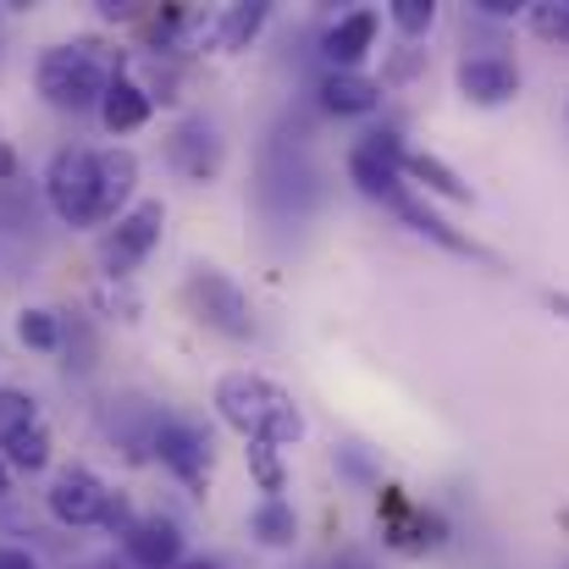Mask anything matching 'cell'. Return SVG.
Instances as JSON below:
<instances>
[{
  "mask_svg": "<svg viewBox=\"0 0 569 569\" xmlns=\"http://www.w3.org/2000/svg\"><path fill=\"white\" fill-rule=\"evenodd\" d=\"M548 310H553V316H565V321H569V293H548Z\"/></svg>",
  "mask_w": 569,
  "mask_h": 569,
  "instance_id": "f1b7e54d",
  "label": "cell"
},
{
  "mask_svg": "<svg viewBox=\"0 0 569 569\" xmlns=\"http://www.w3.org/2000/svg\"><path fill=\"white\" fill-rule=\"evenodd\" d=\"M44 199L67 227H94V150H56L44 167Z\"/></svg>",
  "mask_w": 569,
  "mask_h": 569,
  "instance_id": "5b68a950",
  "label": "cell"
},
{
  "mask_svg": "<svg viewBox=\"0 0 569 569\" xmlns=\"http://www.w3.org/2000/svg\"><path fill=\"white\" fill-rule=\"evenodd\" d=\"M139 189V156L133 150H94V227L117 221Z\"/></svg>",
  "mask_w": 569,
  "mask_h": 569,
  "instance_id": "9c48e42d",
  "label": "cell"
},
{
  "mask_svg": "<svg viewBox=\"0 0 569 569\" xmlns=\"http://www.w3.org/2000/svg\"><path fill=\"white\" fill-rule=\"evenodd\" d=\"M0 459H6V470H28V476L44 470V465H50V431H44V420H33V426L0 437Z\"/></svg>",
  "mask_w": 569,
  "mask_h": 569,
  "instance_id": "ac0fdd59",
  "label": "cell"
},
{
  "mask_svg": "<svg viewBox=\"0 0 569 569\" xmlns=\"http://www.w3.org/2000/svg\"><path fill=\"white\" fill-rule=\"evenodd\" d=\"M150 453L183 481V487H204L210 481V437L199 426H183V420H161L156 426V442Z\"/></svg>",
  "mask_w": 569,
  "mask_h": 569,
  "instance_id": "52a82bcc",
  "label": "cell"
},
{
  "mask_svg": "<svg viewBox=\"0 0 569 569\" xmlns=\"http://www.w3.org/2000/svg\"><path fill=\"white\" fill-rule=\"evenodd\" d=\"M249 470H254L260 492H271V498L288 487V476H282V459H277V448H266V442H249Z\"/></svg>",
  "mask_w": 569,
  "mask_h": 569,
  "instance_id": "d4e9b609",
  "label": "cell"
},
{
  "mask_svg": "<svg viewBox=\"0 0 569 569\" xmlns=\"http://www.w3.org/2000/svg\"><path fill=\"white\" fill-rule=\"evenodd\" d=\"M178 569H221V565H216V559H183Z\"/></svg>",
  "mask_w": 569,
  "mask_h": 569,
  "instance_id": "4dcf8cb0",
  "label": "cell"
},
{
  "mask_svg": "<svg viewBox=\"0 0 569 569\" xmlns=\"http://www.w3.org/2000/svg\"><path fill=\"white\" fill-rule=\"evenodd\" d=\"M94 111H100L106 133H139V128L150 122V111H156V94H150L144 83H133V78H122V72H117Z\"/></svg>",
  "mask_w": 569,
  "mask_h": 569,
  "instance_id": "4fadbf2b",
  "label": "cell"
},
{
  "mask_svg": "<svg viewBox=\"0 0 569 569\" xmlns=\"http://www.w3.org/2000/svg\"><path fill=\"white\" fill-rule=\"evenodd\" d=\"M526 17H531V28H537L542 39L569 44V0H531V6H526Z\"/></svg>",
  "mask_w": 569,
  "mask_h": 569,
  "instance_id": "603a6c76",
  "label": "cell"
},
{
  "mask_svg": "<svg viewBox=\"0 0 569 569\" xmlns=\"http://www.w3.org/2000/svg\"><path fill=\"white\" fill-rule=\"evenodd\" d=\"M122 553L139 569H178L183 565V526L167 515H139L122 531Z\"/></svg>",
  "mask_w": 569,
  "mask_h": 569,
  "instance_id": "ba28073f",
  "label": "cell"
},
{
  "mask_svg": "<svg viewBox=\"0 0 569 569\" xmlns=\"http://www.w3.org/2000/svg\"><path fill=\"white\" fill-rule=\"evenodd\" d=\"M349 178H355V189L366 193V199H381V204H392L398 193L409 189V183L398 178V167H392V161H381L377 150H366V144H355V150H349Z\"/></svg>",
  "mask_w": 569,
  "mask_h": 569,
  "instance_id": "e0dca14e",
  "label": "cell"
},
{
  "mask_svg": "<svg viewBox=\"0 0 569 569\" xmlns=\"http://www.w3.org/2000/svg\"><path fill=\"white\" fill-rule=\"evenodd\" d=\"M249 537H254L260 548H293V537H299V515H293V503L266 498V503L249 515Z\"/></svg>",
  "mask_w": 569,
  "mask_h": 569,
  "instance_id": "d6986e66",
  "label": "cell"
},
{
  "mask_svg": "<svg viewBox=\"0 0 569 569\" xmlns=\"http://www.w3.org/2000/svg\"><path fill=\"white\" fill-rule=\"evenodd\" d=\"M100 526H111L117 537L133 526V509H128V498H122V492H111V498H106V515H100Z\"/></svg>",
  "mask_w": 569,
  "mask_h": 569,
  "instance_id": "484cf974",
  "label": "cell"
},
{
  "mask_svg": "<svg viewBox=\"0 0 569 569\" xmlns=\"http://www.w3.org/2000/svg\"><path fill=\"white\" fill-rule=\"evenodd\" d=\"M387 210H398V216H403V221H409V227H415L420 238H431V243H442L448 254H470V260H481V249H476V243H470L465 232H453V227H448V221H442L437 210H426V204H420V199H415V193H409V189L398 193V199H392Z\"/></svg>",
  "mask_w": 569,
  "mask_h": 569,
  "instance_id": "9a60e30c",
  "label": "cell"
},
{
  "mask_svg": "<svg viewBox=\"0 0 569 569\" xmlns=\"http://www.w3.org/2000/svg\"><path fill=\"white\" fill-rule=\"evenodd\" d=\"M0 569H39V559L28 548H0Z\"/></svg>",
  "mask_w": 569,
  "mask_h": 569,
  "instance_id": "83f0119b",
  "label": "cell"
},
{
  "mask_svg": "<svg viewBox=\"0 0 569 569\" xmlns=\"http://www.w3.org/2000/svg\"><path fill=\"white\" fill-rule=\"evenodd\" d=\"M117 72H122V67L106 56V44L72 39V44H50V50L39 56L33 83H39V94H44L56 111H89V106H100V94L111 89Z\"/></svg>",
  "mask_w": 569,
  "mask_h": 569,
  "instance_id": "7a4b0ae2",
  "label": "cell"
},
{
  "mask_svg": "<svg viewBox=\"0 0 569 569\" xmlns=\"http://www.w3.org/2000/svg\"><path fill=\"white\" fill-rule=\"evenodd\" d=\"M210 403H216V415L238 431V437H249V442H266V448H293L299 437H305V415H299V403L277 387L271 377H254V371H227V377L216 381V392H210Z\"/></svg>",
  "mask_w": 569,
  "mask_h": 569,
  "instance_id": "6da1fadb",
  "label": "cell"
},
{
  "mask_svg": "<svg viewBox=\"0 0 569 569\" xmlns=\"http://www.w3.org/2000/svg\"><path fill=\"white\" fill-rule=\"evenodd\" d=\"M565 569H569V565H565Z\"/></svg>",
  "mask_w": 569,
  "mask_h": 569,
  "instance_id": "d6a6232c",
  "label": "cell"
},
{
  "mask_svg": "<svg viewBox=\"0 0 569 569\" xmlns=\"http://www.w3.org/2000/svg\"><path fill=\"white\" fill-rule=\"evenodd\" d=\"M106 498H111V487H106L89 465H61V470H56V481H50V492H44L50 515H56L61 526H72V531L100 526Z\"/></svg>",
  "mask_w": 569,
  "mask_h": 569,
  "instance_id": "8992f818",
  "label": "cell"
},
{
  "mask_svg": "<svg viewBox=\"0 0 569 569\" xmlns=\"http://www.w3.org/2000/svg\"><path fill=\"white\" fill-rule=\"evenodd\" d=\"M17 343L22 349H39V355H56L61 349V316L56 310H39V305L22 310L17 316Z\"/></svg>",
  "mask_w": 569,
  "mask_h": 569,
  "instance_id": "44dd1931",
  "label": "cell"
},
{
  "mask_svg": "<svg viewBox=\"0 0 569 569\" xmlns=\"http://www.w3.org/2000/svg\"><path fill=\"white\" fill-rule=\"evenodd\" d=\"M371 44H377V11H371V6L338 17V22L327 28V39H321L332 72H360V61L371 56Z\"/></svg>",
  "mask_w": 569,
  "mask_h": 569,
  "instance_id": "7c38bea8",
  "label": "cell"
},
{
  "mask_svg": "<svg viewBox=\"0 0 569 569\" xmlns=\"http://www.w3.org/2000/svg\"><path fill=\"white\" fill-rule=\"evenodd\" d=\"M183 299H189L193 316H199L210 332H221V338H249V332H254L249 293H243L227 271H216V266H189V277H183Z\"/></svg>",
  "mask_w": 569,
  "mask_h": 569,
  "instance_id": "3957f363",
  "label": "cell"
},
{
  "mask_svg": "<svg viewBox=\"0 0 569 569\" xmlns=\"http://www.w3.org/2000/svg\"><path fill=\"white\" fill-rule=\"evenodd\" d=\"M453 78H459V94L470 106H503L520 94V67L509 56H465Z\"/></svg>",
  "mask_w": 569,
  "mask_h": 569,
  "instance_id": "30bf717a",
  "label": "cell"
},
{
  "mask_svg": "<svg viewBox=\"0 0 569 569\" xmlns=\"http://www.w3.org/2000/svg\"><path fill=\"white\" fill-rule=\"evenodd\" d=\"M167 156H172V167L193 178V183H210L216 172H221V139H216V128L204 122V117H189L172 139H167Z\"/></svg>",
  "mask_w": 569,
  "mask_h": 569,
  "instance_id": "8fae6325",
  "label": "cell"
},
{
  "mask_svg": "<svg viewBox=\"0 0 569 569\" xmlns=\"http://www.w3.org/2000/svg\"><path fill=\"white\" fill-rule=\"evenodd\" d=\"M316 94H321V106L332 117H371L381 106V83L366 78V72H327Z\"/></svg>",
  "mask_w": 569,
  "mask_h": 569,
  "instance_id": "5bb4252c",
  "label": "cell"
},
{
  "mask_svg": "<svg viewBox=\"0 0 569 569\" xmlns=\"http://www.w3.org/2000/svg\"><path fill=\"white\" fill-rule=\"evenodd\" d=\"M11 172H17V161H11V150H6V144H0V183H6V178H11Z\"/></svg>",
  "mask_w": 569,
  "mask_h": 569,
  "instance_id": "f546056e",
  "label": "cell"
},
{
  "mask_svg": "<svg viewBox=\"0 0 569 569\" xmlns=\"http://www.w3.org/2000/svg\"><path fill=\"white\" fill-rule=\"evenodd\" d=\"M161 232H167V204H161V199L128 204V210L117 216V227L100 238V266H106V277H133V271L150 260V249L161 243Z\"/></svg>",
  "mask_w": 569,
  "mask_h": 569,
  "instance_id": "277c9868",
  "label": "cell"
},
{
  "mask_svg": "<svg viewBox=\"0 0 569 569\" xmlns=\"http://www.w3.org/2000/svg\"><path fill=\"white\" fill-rule=\"evenodd\" d=\"M33 420H39L33 398H28L22 387H0V437H11V431H22V426H33Z\"/></svg>",
  "mask_w": 569,
  "mask_h": 569,
  "instance_id": "cb8c5ba5",
  "label": "cell"
},
{
  "mask_svg": "<svg viewBox=\"0 0 569 569\" xmlns=\"http://www.w3.org/2000/svg\"><path fill=\"white\" fill-rule=\"evenodd\" d=\"M387 17H392V28H398L403 39H420V33H431L437 6H431V0H392V6H387Z\"/></svg>",
  "mask_w": 569,
  "mask_h": 569,
  "instance_id": "7402d4cb",
  "label": "cell"
},
{
  "mask_svg": "<svg viewBox=\"0 0 569 569\" xmlns=\"http://www.w3.org/2000/svg\"><path fill=\"white\" fill-rule=\"evenodd\" d=\"M266 17H271L266 0H238V6H227V11H221V28H216V50H243V44L266 28Z\"/></svg>",
  "mask_w": 569,
  "mask_h": 569,
  "instance_id": "ffe728a7",
  "label": "cell"
},
{
  "mask_svg": "<svg viewBox=\"0 0 569 569\" xmlns=\"http://www.w3.org/2000/svg\"><path fill=\"white\" fill-rule=\"evenodd\" d=\"M470 6H476L481 17H520L531 0H470Z\"/></svg>",
  "mask_w": 569,
  "mask_h": 569,
  "instance_id": "4316f807",
  "label": "cell"
},
{
  "mask_svg": "<svg viewBox=\"0 0 569 569\" xmlns=\"http://www.w3.org/2000/svg\"><path fill=\"white\" fill-rule=\"evenodd\" d=\"M11 492V470H6V459H0V498Z\"/></svg>",
  "mask_w": 569,
  "mask_h": 569,
  "instance_id": "1f68e13d",
  "label": "cell"
},
{
  "mask_svg": "<svg viewBox=\"0 0 569 569\" xmlns=\"http://www.w3.org/2000/svg\"><path fill=\"white\" fill-rule=\"evenodd\" d=\"M398 178H415L426 193H442V199H453V204H470V183L448 167V161H437V156H420V150H403V161H398Z\"/></svg>",
  "mask_w": 569,
  "mask_h": 569,
  "instance_id": "2e32d148",
  "label": "cell"
}]
</instances>
